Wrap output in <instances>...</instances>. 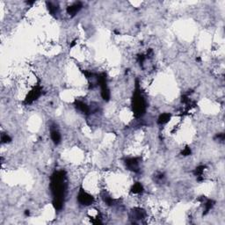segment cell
<instances>
[{
  "label": "cell",
  "mask_w": 225,
  "mask_h": 225,
  "mask_svg": "<svg viewBox=\"0 0 225 225\" xmlns=\"http://www.w3.org/2000/svg\"><path fill=\"white\" fill-rule=\"evenodd\" d=\"M126 166H127L129 170H131L133 172H137L139 167V158L138 157H131V158H127L125 161Z\"/></svg>",
  "instance_id": "5b68a950"
},
{
  "label": "cell",
  "mask_w": 225,
  "mask_h": 225,
  "mask_svg": "<svg viewBox=\"0 0 225 225\" xmlns=\"http://www.w3.org/2000/svg\"><path fill=\"white\" fill-rule=\"evenodd\" d=\"M77 200H78L79 203L82 204V205H84V206H89L94 201L93 197L91 194H89L88 193H86L85 190H83V189H81L79 191L78 196H77Z\"/></svg>",
  "instance_id": "3957f363"
},
{
  "label": "cell",
  "mask_w": 225,
  "mask_h": 225,
  "mask_svg": "<svg viewBox=\"0 0 225 225\" xmlns=\"http://www.w3.org/2000/svg\"><path fill=\"white\" fill-rule=\"evenodd\" d=\"M170 117H171V115L169 114H163L158 118V123L159 124H165V123H166L170 120Z\"/></svg>",
  "instance_id": "30bf717a"
},
{
  "label": "cell",
  "mask_w": 225,
  "mask_h": 225,
  "mask_svg": "<svg viewBox=\"0 0 225 225\" xmlns=\"http://www.w3.org/2000/svg\"><path fill=\"white\" fill-rule=\"evenodd\" d=\"M51 139L52 141L56 144H58L60 142H61V135L60 133L58 132L56 129H53L51 130Z\"/></svg>",
  "instance_id": "ba28073f"
},
{
  "label": "cell",
  "mask_w": 225,
  "mask_h": 225,
  "mask_svg": "<svg viewBox=\"0 0 225 225\" xmlns=\"http://www.w3.org/2000/svg\"><path fill=\"white\" fill-rule=\"evenodd\" d=\"M47 4H48V11L50 12V13H52V14L57 13L59 7H58L56 4L51 3V2H50V3H47Z\"/></svg>",
  "instance_id": "9c48e42d"
},
{
  "label": "cell",
  "mask_w": 225,
  "mask_h": 225,
  "mask_svg": "<svg viewBox=\"0 0 225 225\" xmlns=\"http://www.w3.org/2000/svg\"><path fill=\"white\" fill-rule=\"evenodd\" d=\"M81 8H82L81 3H75V4H73L72 6L67 7V12L69 13V15L74 16V15H76L77 12L80 11Z\"/></svg>",
  "instance_id": "8992f818"
},
{
  "label": "cell",
  "mask_w": 225,
  "mask_h": 225,
  "mask_svg": "<svg viewBox=\"0 0 225 225\" xmlns=\"http://www.w3.org/2000/svg\"><path fill=\"white\" fill-rule=\"evenodd\" d=\"M182 154H184V156H188V155H190L191 154V150L187 147V148H185V150L182 152Z\"/></svg>",
  "instance_id": "4fadbf2b"
},
{
  "label": "cell",
  "mask_w": 225,
  "mask_h": 225,
  "mask_svg": "<svg viewBox=\"0 0 225 225\" xmlns=\"http://www.w3.org/2000/svg\"><path fill=\"white\" fill-rule=\"evenodd\" d=\"M1 140H2V143H8V142L11 141V138H10V136L7 134H2Z\"/></svg>",
  "instance_id": "7c38bea8"
},
{
  "label": "cell",
  "mask_w": 225,
  "mask_h": 225,
  "mask_svg": "<svg viewBox=\"0 0 225 225\" xmlns=\"http://www.w3.org/2000/svg\"><path fill=\"white\" fill-rule=\"evenodd\" d=\"M133 112L135 117H141L145 114L146 111V103L144 97L140 92L136 91L134 93V97L132 99Z\"/></svg>",
  "instance_id": "7a4b0ae2"
},
{
  "label": "cell",
  "mask_w": 225,
  "mask_h": 225,
  "mask_svg": "<svg viewBox=\"0 0 225 225\" xmlns=\"http://www.w3.org/2000/svg\"><path fill=\"white\" fill-rule=\"evenodd\" d=\"M50 188L54 197V207L56 209L63 208L64 199L66 193V181L64 172H56L51 177Z\"/></svg>",
  "instance_id": "6da1fadb"
},
{
  "label": "cell",
  "mask_w": 225,
  "mask_h": 225,
  "mask_svg": "<svg viewBox=\"0 0 225 225\" xmlns=\"http://www.w3.org/2000/svg\"><path fill=\"white\" fill-rule=\"evenodd\" d=\"M144 190V188H143V185L141 183H135L134 186H133L132 188V192L134 194H141L142 192Z\"/></svg>",
  "instance_id": "8fae6325"
},
{
  "label": "cell",
  "mask_w": 225,
  "mask_h": 225,
  "mask_svg": "<svg viewBox=\"0 0 225 225\" xmlns=\"http://www.w3.org/2000/svg\"><path fill=\"white\" fill-rule=\"evenodd\" d=\"M40 94H41V88H40V85H37V86L35 87V88L28 93L27 97L26 98V103H27V104H30V103L34 102L35 100H36L37 98L40 97Z\"/></svg>",
  "instance_id": "277c9868"
},
{
  "label": "cell",
  "mask_w": 225,
  "mask_h": 225,
  "mask_svg": "<svg viewBox=\"0 0 225 225\" xmlns=\"http://www.w3.org/2000/svg\"><path fill=\"white\" fill-rule=\"evenodd\" d=\"M77 108L79 110V111H81L83 114H85V115H88V114L91 112V110L89 108V106H88L85 103L82 102V101H78V102L77 103Z\"/></svg>",
  "instance_id": "52a82bcc"
}]
</instances>
